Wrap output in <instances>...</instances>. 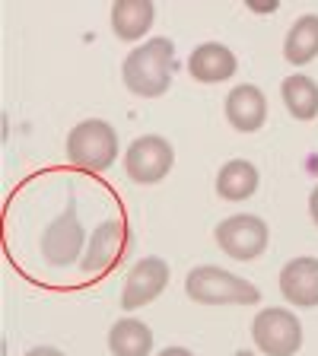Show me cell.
Returning a JSON list of instances; mask_svg holds the SVG:
<instances>
[{
  "label": "cell",
  "instance_id": "cell-14",
  "mask_svg": "<svg viewBox=\"0 0 318 356\" xmlns=\"http://www.w3.org/2000/svg\"><path fill=\"white\" fill-rule=\"evenodd\" d=\"M111 356H150L153 350V331L137 318H118L109 331Z\"/></svg>",
  "mask_w": 318,
  "mask_h": 356
},
{
  "label": "cell",
  "instance_id": "cell-18",
  "mask_svg": "<svg viewBox=\"0 0 318 356\" xmlns=\"http://www.w3.org/2000/svg\"><path fill=\"white\" fill-rule=\"evenodd\" d=\"M309 213H312V220H315V226H318V185L312 188V194H309Z\"/></svg>",
  "mask_w": 318,
  "mask_h": 356
},
{
  "label": "cell",
  "instance_id": "cell-3",
  "mask_svg": "<svg viewBox=\"0 0 318 356\" xmlns=\"http://www.w3.org/2000/svg\"><path fill=\"white\" fill-rule=\"evenodd\" d=\"M67 159L83 172H105L118 159V134L109 121L89 118L67 137Z\"/></svg>",
  "mask_w": 318,
  "mask_h": 356
},
{
  "label": "cell",
  "instance_id": "cell-15",
  "mask_svg": "<svg viewBox=\"0 0 318 356\" xmlns=\"http://www.w3.org/2000/svg\"><path fill=\"white\" fill-rule=\"evenodd\" d=\"M258 169L248 159H230L216 175V194L223 200H248L258 191Z\"/></svg>",
  "mask_w": 318,
  "mask_h": 356
},
{
  "label": "cell",
  "instance_id": "cell-9",
  "mask_svg": "<svg viewBox=\"0 0 318 356\" xmlns=\"http://www.w3.org/2000/svg\"><path fill=\"white\" fill-rule=\"evenodd\" d=\"M127 245V229L121 220H105L102 226H96V232L89 236L86 254H83V274H109L111 267L118 264L121 252Z\"/></svg>",
  "mask_w": 318,
  "mask_h": 356
},
{
  "label": "cell",
  "instance_id": "cell-22",
  "mask_svg": "<svg viewBox=\"0 0 318 356\" xmlns=\"http://www.w3.org/2000/svg\"><path fill=\"white\" fill-rule=\"evenodd\" d=\"M232 356H255L252 350H239V353H232Z\"/></svg>",
  "mask_w": 318,
  "mask_h": 356
},
{
  "label": "cell",
  "instance_id": "cell-16",
  "mask_svg": "<svg viewBox=\"0 0 318 356\" xmlns=\"http://www.w3.org/2000/svg\"><path fill=\"white\" fill-rule=\"evenodd\" d=\"M280 99L296 121L318 118V83L312 76H305V74L287 76L280 86Z\"/></svg>",
  "mask_w": 318,
  "mask_h": 356
},
{
  "label": "cell",
  "instance_id": "cell-13",
  "mask_svg": "<svg viewBox=\"0 0 318 356\" xmlns=\"http://www.w3.org/2000/svg\"><path fill=\"white\" fill-rule=\"evenodd\" d=\"M156 19V7L150 0H118L111 3V29L121 42H137L147 35Z\"/></svg>",
  "mask_w": 318,
  "mask_h": 356
},
{
  "label": "cell",
  "instance_id": "cell-10",
  "mask_svg": "<svg viewBox=\"0 0 318 356\" xmlns=\"http://www.w3.org/2000/svg\"><path fill=\"white\" fill-rule=\"evenodd\" d=\"M280 293L296 309L318 305V258H293L280 270Z\"/></svg>",
  "mask_w": 318,
  "mask_h": 356
},
{
  "label": "cell",
  "instance_id": "cell-19",
  "mask_svg": "<svg viewBox=\"0 0 318 356\" xmlns=\"http://www.w3.org/2000/svg\"><path fill=\"white\" fill-rule=\"evenodd\" d=\"M26 356H64V353H61L58 347H35V350H29Z\"/></svg>",
  "mask_w": 318,
  "mask_h": 356
},
{
  "label": "cell",
  "instance_id": "cell-11",
  "mask_svg": "<svg viewBox=\"0 0 318 356\" xmlns=\"http://www.w3.org/2000/svg\"><path fill=\"white\" fill-rule=\"evenodd\" d=\"M226 121L242 134H255L267 121V99L258 86L252 83H239L226 96Z\"/></svg>",
  "mask_w": 318,
  "mask_h": 356
},
{
  "label": "cell",
  "instance_id": "cell-6",
  "mask_svg": "<svg viewBox=\"0 0 318 356\" xmlns=\"http://www.w3.org/2000/svg\"><path fill=\"white\" fill-rule=\"evenodd\" d=\"M172 163H175L172 143L166 140V137H159V134L137 137L125 153V172L137 185H156V181H163L172 172Z\"/></svg>",
  "mask_w": 318,
  "mask_h": 356
},
{
  "label": "cell",
  "instance_id": "cell-1",
  "mask_svg": "<svg viewBox=\"0 0 318 356\" xmlns=\"http://www.w3.org/2000/svg\"><path fill=\"white\" fill-rule=\"evenodd\" d=\"M172 67H175V44L159 35L127 54L125 67H121V76H125V86L131 89L134 96L156 99L169 92Z\"/></svg>",
  "mask_w": 318,
  "mask_h": 356
},
{
  "label": "cell",
  "instance_id": "cell-17",
  "mask_svg": "<svg viewBox=\"0 0 318 356\" xmlns=\"http://www.w3.org/2000/svg\"><path fill=\"white\" fill-rule=\"evenodd\" d=\"M283 58L289 64H312L318 58V16L309 13V16H299L287 32V42H283Z\"/></svg>",
  "mask_w": 318,
  "mask_h": 356
},
{
  "label": "cell",
  "instance_id": "cell-8",
  "mask_svg": "<svg viewBox=\"0 0 318 356\" xmlns=\"http://www.w3.org/2000/svg\"><path fill=\"white\" fill-rule=\"evenodd\" d=\"M169 283V264L163 258H141L131 267V274L125 280V293H121V309H141V305L153 302Z\"/></svg>",
  "mask_w": 318,
  "mask_h": 356
},
{
  "label": "cell",
  "instance_id": "cell-7",
  "mask_svg": "<svg viewBox=\"0 0 318 356\" xmlns=\"http://www.w3.org/2000/svg\"><path fill=\"white\" fill-rule=\"evenodd\" d=\"M83 245H86V232H83L80 216H77V207H74V200H70V207H67L64 213H61L58 220L45 229L42 254H45L48 264L67 267V264H74V261L80 258Z\"/></svg>",
  "mask_w": 318,
  "mask_h": 356
},
{
  "label": "cell",
  "instance_id": "cell-20",
  "mask_svg": "<svg viewBox=\"0 0 318 356\" xmlns=\"http://www.w3.org/2000/svg\"><path fill=\"white\" fill-rule=\"evenodd\" d=\"M159 356H194V353L191 350H185V347H166Z\"/></svg>",
  "mask_w": 318,
  "mask_h": 356
},
{
  "label": "cell",
  "instance_id": "cell-5",
  "mask_svg": "<svg viewBox=\"0 0 318 356\" xmlns=\"http://www.w3.org/2000/svg\"><path fill=\"white\" fill-rule=\"evenodd\" d=\"M214 236H216V245L236 261L261 258L267 242H271L267 222L255 213H236V216H230V220H223Z\"/></svg>",
  "mask_w": 318,
  "mask_h": 356
},
{
  "label": "cell",
  "instance_id": "cell-21",
  "mask_svg": "<svg viewBox=\"0 0 318 356\" xmlns=\"http://www.w3.org/2000/svg\"><path fill=\"white\" fill-rule=\"evenodd\" d=\"M252 10H261V13H264V10H277V0L274 3H271V0H258V3H252Z\"/></svg>",
  "mask_w": 318,
  "mask_h": 356
},
{
  "label": "cell",
  "instance_id": "cell-12",
  "mask_svg": "<svg viewBox=\"0 0 318 356\" xmlns=\"http://www.w3.org/2000/svg\"><path fill=\"white\" fill-rule=\"evenodd\" d=\"M236 54L220 42H204L198 44L188 58V74L198 83H223L236 74Z\"/></svg>",
  "mask_w": 318,
  "mask_h": 356
},
{
  "label": "cell",
  "instance_id": "cell-4",
  "mask_svg": "<svg viewBox=\"0 0 318 356\" xmlns=\"http://www.w3.org/2000/svg\"><path fill=\"white\" fill-rule=\"evenodd\" d=\"M252 341L264 356H296L303 325L289 309H261L252 321Z\"/></svg>",
  "mask_w": 318,
  "mask_h": 356
},
{
  "label": "cell",
  "instance_id": "cell-2",
  "mask_svg": "<svg viewBox=\"0 0 318 356\" xmlns=\"http://www.w3.org/2000/svg\"><path fill=\"white\" fill-rule=\"evenodd\" d=\"M185 293L200 305H255L261 299V289L255 283L214 264L194 267L185 277Z\"/></svg>",
  "mask_w": 318,
  "mask_h": 356
}]
</instances>
